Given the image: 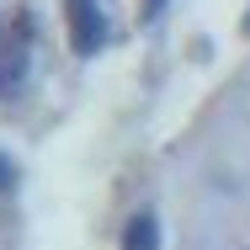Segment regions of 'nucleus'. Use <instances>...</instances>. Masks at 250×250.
Segmentation results:
<instances>
[{
  "instance_id": "obj_1",
  "label": "nucleus",
  "mask_w": 250,
  "mask_h": 250,
  "mask_svg": "<svg viewBox=\"0 0 250 250\" xmlns=\"http://www.w3.org/2000/svg\"><path fill=\"white\" fill-rule=\"evenodd\" d=\"M64 11H69V43H75V53H80V59L101 53V43H106L101 0H64Z\"/></svg>"
},
{
  "instance_id": "obj_2",
  "label": "nucleus",
  "mask_w": 250,
  "mask_h": 250,
  "mask_svg": "<svg viewBox=\"0 0 250 250\" xmlns=\"http://www.w3.org/2000/svg\"><path fill=\"white\" fill-rule=\"evenodd\" d=\"M123 250H160V224H154V213L128 218V229H123Z\"/></svg>"
},
{
  "instance_id": "obj_3",
  "label": "nucleus",
  "mask_w": 250,
  "mask_h": 250,
  "mask_svg": "<svg viewBox=\"0 0 250 250\" xmlns=\"http://www.w3.org/2000/svg\"><path fill=\"white\" fill-rule=\"evenodd\" d=\"M11 181H16V165H11V160H5V154H0V192H5V187H11Z\"/></svg>"
},
{
  "instance_id": "obj_4",
  "label": "nucleus",
  "mask_w": 250,
  "mask_h": 250,
  "mask_svg": "<svg viewBox=\"0 0 250 250\" xmlns=\"http://www.w3.org/2000/svg\"><path fill=\"white\" fill-rule=\"evenodd\" d=\"M165 11V0H144V16H160Z\"/></svg>"
}]
</instances>
